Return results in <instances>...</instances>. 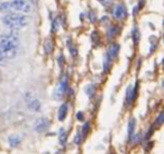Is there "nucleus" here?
Masks as SVG:
<instances>
[{
	"mask_svg": "<svg viewBox=\"0 0 164 154\" xmlns=\"http://www.w3.org/2000/svg\"><path fill=\"white\" fill-rule=\"evenodd\" d=\"M2 24L10 29H20L28 25L29 18L20 12H9L1 18Z\"/></svg>",
	"mask_w": 164,
	"mask_h": 154,
	"instance_id": "1",
	"label": "nucleus"
},
{
	"mask_svg": "<svg viewBox=\"0 0 164 154\" xmlns=\"http://www.w3.org/2000/svg\"><path fill=\"white\" fill-rule=\"evenodd\" d=\"M0 11L2 12H21L28 14L31 11V3L27 0H11L0 2Z\"/></svg>",
	"mask_w": 164,
	"mask_h": 154,
	"instance_id": "2",
	"label": "nucleus"
},
{
	"mask_svg": "<svg viewBox=\"0 0 164 154\" xmlns=\"http://www.w3.org/2000/svg\"><path fill=\"white\" fill-rule=\"evenodd\" d=\"M19 45V40L15 35H0V47H15Z\"/></svg>",
	"mask_w": 164,
	"mask_h": 154,
	"instance_id": "3",
	"label": "nucleus"
},
{
	"mask_svg": "<svg viewBox=\"0 0 164 154\" xmlns=\"http://www.w3.org/2000/svg\"><path fill=\"white\" fill-rule=\"evenodd\" d=\"M68 91V77H64L59 83V86L55 88L53 92V99L54 100H61L65 92Z\"/></svg>",
	"mask_w": 164,
	"mask_h": 154,
	"instance_id": "4",
	"label": "nucleus"
},
{
	"mask_svg": "<svg viewBox=\"0 0 164 154\" xmlns=\"http://www.w3.org/2000/svg\"><path fill=\"white\" fill-rule=\"evenodd\" d=\"M50 125H51V122L47 118L43 117V118H40V119H37L35 122V124H34V129H35L36 133H44V132H46L49 129Z\"/></svg>",
	"mask_w": 164,
	"mask_h": 154,
	"instance_id": "5",
	"label": "nucleus"
},
{
	"mask_svg": "<svg viewBox=\"0 0 164 154\" xmlns=\"http://www.w3.org/2000/svg\"><path fill=\"white\" fill-rule=\"evenodd\" d=\"M113 18L115 19H117V21H123L125 19V17H126V15H127V11H126V7L122 5V3H119V5H117L116 7H115V9H113Z\"/></svg>",
	"mask_w": 164,
	"mask_h": 154,
	"instance_id": "6",
	"label": "nucleus"
},
{
	"mask_svg": "<svg viewBox=\"0 0 164 154\" xmlns=\"http://www.w3.org/2000/svg\"><path fill=\"white\" fill-rule=\"evenodd\" d=\"M0 51L2 53L3 57L6 60H12L17 56V49L15 47H0Z\"/></svg>",
	"mask_w": 164,
	"mask_h": 154,
	"instance_id": "7",
	"label": "nucleus"
},
{
	"mask_svg": "<svg viewBox=\"0 0 164 154\" xmlns=\"http://www.w3.org/2000/svg\"><path fill=\"white\" fill-rule=\"evenodd\" d=\"M41 101L38 100V99H36V98H33V99H29V101L27 103V108H28V110H31L33 113H37V112H40L41 110Z\"/></svg>",
	"mask_w": 164,
	"mask_h": 154,
	"instance_id": "8",
	"label": "nucleus"
},
{
	"mask_svg": "<svg viewBox=\"0 0 164 154\" xmlns=\"http://www.w3.org/2000/svg\"><path fill=\"white\" fill-rule=\"evenodd\" d=\"M21 142V137L19 135H10L8 137V143L11 147H17Z\"/></svg>",
	"mask_w": 164,
	"mask_h": 154,
	"instance_id": "9",
	"label": "nucleus"
},
{
	"mask_svg": "<svg viewBox=\"0 0 164 154\" xmlns=\"http://www.w3.org/2000/svg\"><path fill=\"white\" fill-rule=\"evenodd\" d=\"M68 103H62L60 109H59V120L63 122L65 118H66V115H68Z\"/></svg>",
	"mask_w": 164,
	"mask_h": 154,
	"instance_id": "10",
	"label": "nucleus"
},
{
	"mask_svg": "<svg viewBox=\"0 0 164 154\" xmlns=\"http://www.w3.org/2000/svg\"><path fill=\"white\" fill-rule=\"evenodd\" d=\"M119 49H120V46L118 45V44H113L110 47H109V51H108V55L111 57V59H115V57H117V55H118V53H119Z\"/></svg>",
	"mask_w": 164,
	"mask_h": 154,
	"instance_id": "11",
	"label": "nucleus"
},
{
	"mask_svg": "<svg viewBox=\"0 0 164 154\" xmlns=\"http://www.w3.org/2000/svg\"><path fill=\"white\" fill-rule=\"evenodd\" d=\"M135 124H136V120L135 118H131L129 122H128V126H127V134H128V140H131L132 135L134 134V131H135Z\"/></svg>",
	"mask_w": 164,
	"mask_h": 154,
	"instance_id": "12",
	"label": "nucleus"
},
{
	"mask_svg": "<svg viewBox=\"0 0 164 154\" xmlns=\"http://www.w3.org/2000/svg\"><path fill=\"white\" fill-rule=\"evenodd\" d=\"M117 33H118V27L117 26H110L108 28V31H107V37L109 40H113L116 37Z\"/></svg>",
	"mask_w": 164,
	"mask_h": 154,
	"instance_id": "13",
	"label": "nucleus"
},
{
	"mask_svg": "<svg viewBox=\"0 0 164 154\" xmlns=\"http://www.w3.org/2000/svg\"><path fill=\"white\" fill-rule=\"evenodd\" d=\"M134 96H133V88L132 87H128L127 88V91H126V100L128 105H132V103L134 101Z\"/></svg>",
	"mask_w": 164,
	"mask_h": 154,
	"instance_id": "14",
	"label": "nucleus"
},
{
	"mask_svg": "<svg viewBox=\"0 0 164 154\" xmlns=\"http://www.w3.org/2000/svg\"><path fill=\"white\" fill-rule=\"evenodd\" d=\"M111 62H113V59H111V57L107 54V55H106V57H105V62H103V70H105L106 73L109 71V68H110Z\"/></svg>",
	"mask_w": 164,
	"mask_h": 154,
	"instance_id": "15",
	"label": "nucleus"
},
{
	"mask_svg": "<svg viewBox=\"0 0 164 154\" xmlns=\"http://www.w3.org/2000/svg\"><path fill=\"white\" fill-rule=\"evenodd\" d=\"M66 140H68V133L64 129H61V133H60V136H59V142H60L62 146H64L66 144Z\"/></svg>",
	"mask_w": 164,
	"mask_h": 154,
	"instance_id": "16",
	"label": "nucleus"
},
{
	"mask_svg": "<svg viewBox=\"0 0 164 154\" xmlns=\"http://www.w3.org/2000/svg\"><path fill=\"white\" fill-rule=\"evenodd\" d=\"M94 90H96V86L92 84V83H90V84H88V86L85 87V93H87L89 97H92L93 93H94Z\"/></svg>",
	"mask_w": 164,
	"mask_h": 154,
	"instance_id": "17",
	"label": "nucleus"
},
{
	"mask_svg": "<svg viewBox=\"0 0 164 154\" xmlns=\"http://www.w3.org/2000/svg\"><path fill=\"white\" fill-rule=\"evenodd\" d=\"M44 47H45V53H46V54H51L52 51H53V43H52L50 40L45 41Z\"/></svg>",
	"mask_w": 164,
	"mask_h": 154,
	"instance_id": "18",
	"label": "nucleus"
},
{
	"mask_svg": "<svg viewBox=\"0 0 164 154\" xmlns=\"http://www.w3.org/2000/svg\"><path fill=\"white\" fill-rule=\"evenodd\" d=\"M89 131H90V123H89V122H87V123L83 125L82 131H81V135H82V137H83V138L87 136V134L89 133Z\"/></svg>",
	"mask_w": 164,
	"mask_h": 154,
	"instance_id": "19",
	"label": "nucleus"
},
{
	"mask_svg": "<svg viewBox=\"0 0 164 154\" xmlns=\"http://www.w3.org/2000/svg\"><path fill=\"white\" fill-rule=\"evenodd\" d=\"M138 41H139V31L137 28H134L133 31V42H134V45L136 46L138 44Z\"/></svg>",
	"mask_w": 164,
	"mask_h": 154,
	"instance_id": "20",
	"label": "nucleus"
},
{
	"mask_svg": "<svg viewBox=\"0 0 164 154\" xmlns=\"http://www.w3.org/2000/svg\"><path fill=\"white\" fill-rule=\"evenodd\" d=\"M82 141H83V137H82L81 133H78L77 135H75V137H74V144H77V145H80Z\"/></svg>",
	"mask_w": 164,
	"mask_h": 154,
	"instance_id": "21",
	"label": "nucleus"
},
{
	"mask_svg": "<svg viewBox=\"0 0 164 154\" xmlns=\"http://www.w3.org/2000/svg\"><path fill=\"white\" fill-rule=\"evenodd\" d=\"M163 120H164V112H161L160 115H159V117H157V119H156V124L159 126H161L163 124Z\"/></svg>",
	"mask_w": 164,
	"mask_h": 154,
	"instance_id": "22",
	"label": "nucleus"
},
{
	"mask_svg": "<svg viewBox=\"0 0 164 154\" xmlns=\"http://www.w3.org/2000/svg\"><path fill=\"white\" fill-rule=\"evenodd\" d=\"M91 41L94 44H98V41H99V36H98V33L97 31H93L91 34Z\"/></svg>",
	"mask_w": 164,
	"mask_h": 154,
	"instance_id": "23",
	"label": "nucleus"
},
{
	"mask_svg": "<svg viewBox=\"0 0 164 154\" xmlns=\"http://www.w3.org/2000/svg\"><path fill=\"white\" fill-rule=\"evenodd\" d=\"M57 27H59V23H57V19H54L53 21V24H52V31L55 33L57 31Z\"/></svg>",
	"mask_w": 164,
	"mask_h": 154,
	"instance_id": "24",
	"label": "nucleus"
},
{
	"mask_svg": "<svg viewBox=\"0 0 164 154\" xmlns=\"http://www.w3.org/2000/svg\"><path fill=\"white\" fill-rule=\"evenodd\" d=\"M77 119L79 122H83V119H84V113L83 112H78L77 113Z\"/></svg>",
	"mask_w": 164,
	"mask_h": 154,
	"instance_id": "25",
	"label": "nucleus"
},
{
	"mask_svg": "<svg viewBox=\"0 0 164 154\" xmlns=\"http://www.w3.org/2000/svg\"><path fill=\"white\" fill-rule=\"evenodd\" d=\"M89 18H90V21H91V23H94V21H96V11L91 10L89 12Z\"/></svg>",
	"mask_w": 164,
	"mask_h": 154,
	"instance_id": "26",
	"label": "nucleus"
},
{
	"mask_svg": "<svg viewBox=\"0 0 164 154\" xmlns=\"http://www.w3.org/2000/svg\"><path fill=\"white\" fill-rule=\"evenodd\" d=\"M111 1H113V0H98V2H99V3H101V5L105 6V7L109 6V5L111 3Z\"/></svg>",
	"mask_w": 164,
	"mask_h": 154,
	"instance_id": "27",
	"label": "nucleus"
},
{
	"mask_svg": "<svg viewBox=\"0 0 164 154\" xmlns=\"http://www.w3.org/2000/svg\"><path fill=\"white\" fill-rule=\"evenodd\" d=\"M6 59L3 57V55H2V53H1V51H0V64H6Z\"/></svg>",
	"mask_w": 164,
	"mask_h": 154,
	"instance_id": "28",
	"label": "nucleus"
},
{
	"mask_svg": "<svg viewBox=\"0 0 164 154\" xmlns=\"http://www.w3.org/2000/svg\"><path fill=\"white\" fill-rule=\"evenodd\" d=\"M59 62H60V66H63V55H60V56H59Z\"/></svg>",
	"mask_w": 164,
	"mask_h": 154,
	"instance_id": "29",
	"label": "nucleus"
},
{
	"mask_svg": "<svg viewBox=\"0 0 164 154\" xmlns=\"http://www.w3.org/2000/svg\"><path fill=\"white\" fill-rule=\"evenodd\" d=\"M143 6H144V0H141V1H139V5H138L137 7H138V9H141Z\"/></svg>",
	"mask_w": 164,
	"mask_h": 154,
	"instance_id": "30",
	"label": "nucleus"
}]
</instances>
